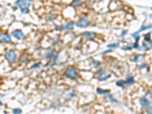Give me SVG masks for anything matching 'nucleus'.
I'll list each match as a JSON object with an SVG mask.
<instances>
[{
  "label": "nucleus",
  "mask_w": 152,
  "mask_h": 114,
  "mask_svg": "<svg viewBox=\"0 0 152 114\" xmlns=\"http://www.w3.org/2000/svg\"><path fill=\"white\" fill-rule=\"evenodd\" d=\"M65 74H66L67 77L69 78V79H76V78L78 77L77 70L73 67L68 68V69L66 70V71H65Z\"/></svg>",
  "instance_id": "f257e3e1"
},
{
  "label": "nucleus",
  "mask_w": 152,
  "mask_h": 114,
  "mask_svg": "<svg viewBox=\"0 0 152 114\" xmlns=\"http://www.w3.org/2000/svg\"><path fill=\"white\" fill-rule=\"evenodd\" d=\"M5 57H6V59H7L9 62H11V63H14L17 59L16 53L14 52V50H8L5 54Z\"/></svg>",
  "instance_id": "f03ea898"
},
{
  "label": "nucleus",
  "mask_w": 152,
  "mask_h": 114,
  "mask_svg": "<svg viewBox=\"0 0 152 114\" xmlns=\"http://www.w3.org/2000/svg\"><path fill=\"white\" fill-rule=\"evenodd\" d=\"M110 77V73L108 71H104V70H101V71H98L97 72V78L99 81H105L107 79Z\"/></svg>",
  "instance_id": "7ed1b4c3"
},
{
  "label": "nucleus",
  "mask_w": 152,
  "mask_h": 114,
  "mask_svg": "<svg viewBox=\"0 0 152 114\" xmlns=\"http://www.w3.org/2000/svg\"><path fill=\"white\" fill-rule=\"evenodd\" d=\"M89 24V21L88 19V17H82L81 19H79V21L77 22L76 26H77L78 28H87Z\"/></svg>",
  "instance_id": "20e7f679"
},
{
  "label": "nucleus",
  "mask_w": 152,
  "mask_h": 114,
  "mask_svg": "<svg viewBox=\"0 0 152 114\" xmlns=\"http://www.w3.org/2000/svg\"><path fill=\"white\" fill-rule=\"evenodd\" d=\"M57 57H58V53H57V51L56 50H50L49 51V53L47 54V58L49 59V60H50L51 62H55L56 60H57Z\"/></svg>",
  "instance_id": "39448f33"
},
{
  "label": "nucleus",
  "mask_w": 152,
  "mask_h": 114,
  "mask_svg": "<svg viewBox=\"0 0 152 114\" xmlns=\"http://www.w3.org/2000/svg\"><path fill=\"white\" fill-rule=\"evenodd\" d=\"M31 4V1H23L22 5L20 6V10L22 14H28L29 12V7Z\"/></svg>",
  "instance_id": "423d86ee"
},
{
  "label": "nucleus",
  "mask_w": 152,
  "mask_h": 114,
  "mask_svg": "<svg viewBox=\"0 0 152 114\" xmlns=\"http://www.w3.org/2000/svg\"><path fill=\"white\" fill-rule=\"evenodd\" d=\"M11 34H12V36L15 39H17V40H21V39H23L25 37V35H24V33H23V31H21V30H15V31H12V33Z\"/></svg>",
  "instance_id": "0eeeda50"
},
{
  "label": "nucleus",
  "mask_w": 152,
  "mask_h": 114,
  "mask_svg": "<svg viewBox=\"0 0 152 114\" xmlns=\"http://www.w3.org/2000/svg\"><path fill=\"white\" fill-rule=\"evenodd\" d=\"M140 104H141L142 108H147V106H149V101L147 100V96L142 97L140 99Z\"/></svg>",
  "instance_id": "6e6552de"
},
{
  "label": "nucleus",
  "mask_w": 152,
  "mask_h": 114,
  "mask_svg": "<svg viewBox=\"0 0 152 114\" xmlns=\"http://www.w3.org/2000/svg\"><path fill=\"white\" fill-rule=\"evenodd\" d=\"M0 41L2 42V43H11V36L9 35V34H2L1 36H0Z\"/></svg>",
  "instance_id": "1a4fd4ad"
},
{
  "label": "nucleus",
  "mask_w": 152,
  "mask_h": 114,
  "mask_svg": "<svg viewBox=\"0 0 152 114\" xmlns=\"http://www.w3.org/2000/svg\"><path fill=\"white\" fill-rule=\"evenodd\" d=\"M82 36H83L84 38L93 39L96 36V33H95V32H92V31H86V32H84V33L82 34Z\"/></svg>",
  "instance_id": "9d476101"
},
{
  "label": "nucleus",
  "mask_w": 152,
  "mask_h": 114,
  "mask_svg": "<svg viewBox=\"0 0 152 114\" xmlns=\"http://www.w3.org/2000/svg\"><path fill=\"white\" fill-rule=\"evenodd\" d=\"M151 28H152V24H148V25H144L141 29H140V30H139L138 31H137V32H135V33L137 34V35H138V34L140 33V32H142L143 31H146V30H148V29H151Z\"/></svg>",
  "instance_id": "9b49d317"
},
{
  "label": "nucleus",
  "mask_w": 152,
  "mask_h": 114,
  "mask_svg": "<svg viewBox=\"0 0 152 114\" xmlns=\"http://www.w3.org/2000/svg\"><path fill=\"white\" fill-rule=\"evenodd\" d=\"M143 48L144 49V50H149L150 49H152V44L150 43V41H144Z\"/></svg>",
  "instance_id": "f8f14e48"
},
{
  "label": "nucleus",
  "mask_w": 152,
  "mask_h": 114,
  "mask_svg": "<svg viewBox=\"0 0 152 114\" xmlns=\"http://www.w3.org/2000/svg\"><path fill=\"white\" fill-rule=\"evenodd\" d=\"M134 58H132V61L133 62H139L141 61V60H143V59L144 58V55H143V54H138V55H134L133 56Z\"/></svg>",
  "instance_id": "ddd939ff"
},
{
  "label": "nucleus",
  "mask_w": 152,
  "mask_h": 114,
  "mask_svg": "<svg viewBox=\"0 0 152 114\" xmlns=\"http://www.w3.org/2000/svg\"><path fill=\"white\" fill-rule=\"evenodd\" d=\"M73 25H74V22L73 21H69L66 26H64L63 30H65V31H67V30H72V26Z\"/></svg>",
  "instance_id": "4468645a"
},
{
  "label": "nucleus",
  "mask_w": 152,
  "mask_h": 114,
  "mask_svg": "<svg viewBox=\"0 0 152 114\" xmlns=\"http://www.w3.org/2000/svg\"><path fill=\"white\" fill-rule=\"evenodd\" d=\"M116 85L118 86H121V88H124V86H127V81H124V80H119L116 82Z\"/></svg>",
  "instance_id": "2eb2a0df"
},
{
  "label": "nucleus",
  "mask_w": 152,
  "mask_h": 114,
  "mask_svg": "<svg viewBox=\"0 0 152 114\" xmlns=\"http://www.w3.org/2000/svg\"><path fill=\"white\" fill-rule=\"evenodd\" d=\"M134 83H135L134 78H133L132 76H128V77H127V85L131 86V85H133Z\"/></svg>",
  "instance_id": "dca6fc26"
},
{
  "label": "nucleus",
  "mask_w": 152,
  "mask_h": 114,
  "mask_svg": "<svg viewBox=\"0 0 152 114\" xmlns=\"http://www.w3.org/2000/svg\"><path fill=\"white\" fill-rule=\"evenodd\" d=\"M96 91H97V93H99L100 95L101 94H105V93H109L108 90H104V89H97Z\"/></svg>",
  "instance_id": "f3484780"
},
{
  "label": "nucleus",
  "mask_w": 152,
  "mask_h": 114,
  "mask_svg": "<svg viewBox=\"0 0 152 114\" xmlns=\"http://www.w3.org/2000/svg\"><path fill=\"white\" fill-rule=\"evenodd\" d=\"M71 4L73 6H82L83 2H82V1H80V0H75V1H72Z\"/></svg>",
  "instance_id": "a211bd4d"
},
{
  "label": "nucleus",
  "mask_w": 152,
  "mask_h": 114,
  "mask_svg": "<svg viewBox=\"0 0 152 114\" xmlns=\"http://www.w3.org/2000/svg\"><path fill=\"white\" fill-rule=\"evenodd\" d=\"M92 63H93L94 68H100V67H101V62L97 61V60H93V61H92Z\"/></svg>",
  "instance_id": "6ab92c4d"
},
{
  "label": "nucleus",
  "mask_w": 152,
  "mask_h": 114,
  "mask_svg": "<svg viewBox=\"0 0 152 114\" xmlns=\"http://www.w3.org/2000/svg\"><path fill=\"white\" fill-rule=\"evenodd\" d=\"M12 112H14V114H21L22 110L20 109H14V110H12Z\"/></svg>",
  "instance_id": "aec40b11"
},
{
  "label": "nucleus",
  "mask_w": 152,
  "mask_h": 114,
  "mask_svg": "<svg viewBox=\"0 0 152 114\" xmlns=\"http://www.w3.org/2000/svg\"><path fill=\"white\" fill-rule=\"evenodd\" d=\"M118 46H119V44H118V43H115V44L108 45V49H112V48H118Z\"/></svg>",
  "instance_id": "412c9836"
},
{
  "label": "nucleus",
  "mask_w": 152,
  "mask_h": 114,
  "mask_svg": "<svg viewBox=\"0 0 152 114\" xmlns=\"http://www.w3.org/2000/svg\"><path fill=\"white\" fill-rule=\"evenodd\" d=\"M150 36H151V33H147L144 35V41H149Z\"/></svg>",
  "instance_id": "4be33fe9"
},
{
  "label": "nucleus",
  "mask_w": 152,
  "mask_h": 114,
  "mask_svg": "<svg viewBox=\"0 0 152 114\" xmlns=\"http://www.w3.org/2000/svg\"><path fill=\"white\" fill-rule=\"evenodd\" d=\"M22 3H23V1L22 0H17V1H15V5H17V6H21L22 5Z\"/></svg>",
  "instance_id": "5701e85b"
},
{
  "label": "nucleus",
  "mask_w": 152,
  "mask_h": 114,
  "mask_svg": "<svg viewBox=\"0 0 152 114\" xmlns=\"http://www.w3.org/2000/svg\"><path fill=\"white\" fill-rule=\"evenodd\" d=\"M108 99H109V100H110L111 102H112V103H114V102H115V103H117V101L115 100V99H114V98L112 97L111 95H108Z\"/></svg>",
  "instance_id": "b1692460"
},
{
  "label": "nucleus",
  "mask_w": 152,
  "mask_h": 114,
  "mask_svg": "<svg viewBox=\"0 0 152 114\" xmlns=\"http://www.w3.org/2000/svg\"><path fill=\"white\" fill-rule=\"evenodd\" d=\"M133 48H134V49H136V50H140V46H139L138 43H134V45H133Z\"/></svg>",
  "instance_id": "393cba45"
},
{
  "label": "nucleus",
  "mask_w": 152,
  "mask_h": 114,
  "mask_svg": "<svg viewBox=\"0 0 152 114\" xmlns=\"http://www.w3.org/2000/svg\"><path fill=\"white\" fill-rule=\"evenodd\" d=\"M40 65H41V63H36V64H34V66H32V67H31V69H35V68L40 67Z\"/></svg>",
  "instance_id": "a878e982"
},
{
  "label": "nucleus",
  "mask_w": 152,
  "mask_h": 114,
  "mask_svg": "<svg viewBox=\"0 0 152 114\" xmlns=\"http://www.w3.org/2000/svg\"><path fill=\"white\" fill-rule=\"evenodd\" d=\"M75 94H76V92H75V91H72L71 93L69 94V99H70V98H72V97H74Z\"/></svg>",
  "instance_id": "bb28decb"
},
{
  "label": "nucleus",
  "mask_w": 152,
  "mask_h": 114,
  "mask_svg": "<svg viewBox=\"0 0 152 114\" xmlns=\"http://www.w3.org/2000/svg\"><path fill=\"white\" fill-rule=\"evenodd\" d=\"M64 26H55V29L56 30H63Z\"/></svg>",
  "instance_id": "cd10ccee"
},
{
  "label": "nucleus",
  "mask_w": 152,
  "mask_h": 114,
  "mask_svg": "<svg viewBox=\"0 0 152 114\" xmlns=\"http://www.w3.org/2000/svg\"><path fill=\"white\" fill-rule=\"evenodd\" d=\"M147 114H152V106H150L149 109H148V110L147 111Z\"/></svg>",
  "instance_id": "c85d7f7f"
},
{
  "label": "nucleus",
  "mask_w": 152,
  "mask_h": 114,
  "mask_svg": "<svg viewBox=\"0 0 152 114\" xmlns=\"http://www.w3.org/2000/svg\"><path fill=\"white\" fill-rule=\"evenodd\" d=\"M130 49H131V47H130V46H127V47H124V49H123V50H130Z\"/></svg>",
  "instance_id": "c756f323"
},
{
  "label": "nucleus",
  "mask_w": 152,
  "mask_h": 114,
  "mask_svg": "<svg viewBox=\"0 0 152 114\" xmlns=\"http://www.w3.org/2000/svg\"><path fill=\"white\" fill-rule=\"evenodd\" d=\"M127 31H122L121 35H122V36H124V35H125V33H127Z\"/></svg>",
  "instance_id": "7c9ffc66"
},
{
  "label": "nucleus",
  "mask_w": 152,
  "mask_h": 114,
  "mask_svg": "<svg viewBox=\"0 0 152 114\" xmlns=\"http://www.w3.org/2000/svg\"><path fill=\"white\" fill-rule=\"evenodd\" d=\"M111 51H112V50H105V51H104V52H103V54H105V53L111 52Z\"/></svg>",
  "instance_id": "2f4dec72"
},
{
  "label": "nucleus",
  "mask_w": 152,
  "mask_h": 114,
  "mask_svg": "<svg viewBox=\"0 0 152 114\" xmlns=\"http://www.w3.org/2000/svg\"><path fill=\"white\" fill-rule=\"evenodd\" d=\"M150 17H151V18H152V14H151V15H150Z\"/></svg>",
  "instance_id": "473e14b6"
}]
</instances>
